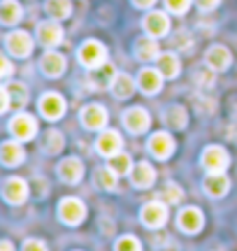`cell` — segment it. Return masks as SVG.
Masks as SVG:
<instances>
[{
    "label": "cell",
    "mask_w": 237,
    "mask_h": 251,
    "mask_svg": "<svg viewBox=\"0 0 237 251\" xmlns=\"http://www.w3.org/2000/svg\"><path fill=\"white\" fill-rule=\"evenodd\" d=\"M79 63H82L84 68H89V70L105 65L107 63V49H105V45L98 42V40H86L79 47Z\"/></svg>",
    "instance_id": "obj_1"
},
{
    "label": "cell",
    "mask_w": 237,
    "mask_h": 251,
    "mask_svg": "<svg viewBox=\"0 0 237 251\" xmlns=\"http://www.w3.org/2000/svg\"><path fill=\"white\" fill-rule=\"evenodd\" d=\"M58 216L68 226H79L84 221V216H86V207H84L79 198H65L58 205Z\"/></svg>",
    "instance_id": "obj_2"
},
{
    "label": "cell",
    "mask_w": 237,
    "mask_h": 251,
    "mask_svg": "<svg viewBox=\"0 0 237 251\" xmlns=\"http://www.w3.org/2000/svg\"><path fill=\"white\" fill-rule=\"evenodd\" d=\"M5 47H7V51L12 56L28 58V56L33 54V37L28 35L26 30H14V33H9L5 37Z\"/></svg>",
    "instance_id": "obj_3"
},
{
    "label": "cell",
    "mask_w": 237,
    "mask_h": 251,
    "mask_svg": "<svg viewBox=\"0 0 237 251\" xmlns=\"http://www.w3.org/2000/svg\"><path fill=\"white\" fill-rule=\"evenodd\" d=\"M9 133L14 135L19 142H28L37 133V121L30 114H17V117L9 121Z\"/></svg>",
    "instance_id": "obj_4"
},
{
    "label": "cell",
    "mask_w": 237,
    "mask_h": 251,
    "mask_svg": "<svg viewBox=\"0 0 237 251\" xmlns=\"http://www.w3.org/2000/svg\"><path fill=\"white\" fill-rule=\"evenodd\" d=\"M230 165V158H228V151L223 147H216L212 144L202 151V168L210 172H223L226 168Z\"/></svg>",
    "instance_id": "obj_5"
},
{
    "label": "cell",
    "mask_w": 237,
    "mask_h": 251,
    "mask_svg": "<svg viewBox=\"0 0 237 251\" xmlns=\"http://www.w3.org/2000/svg\"><path fill=\"white\" fill-rule=\"evenodd\" d=\"M123 126H126L133 135H142V133L149 130L151 117H149V112L142 109V107H130V109L123 112Z\"/></svg>",
    "instance_id": "obj_6"
},
{
    "label": "cell",
    "mask_w": 237,
    "mask_h": 251,
    "mask_svg": "<svg viewBox=\"0 0 237 251\" xmlns=\"http://www.w3.org/2000/svg\"><path fill=\"white\" fill-rule=\"evenodd\" d=\"M40 112H42V117L49 119V121L61 119L65 114V100H63V96H61V93H54V91L45 93V96L40 98Z\"/></svg>",
    "instance_id": "obj_7"
},
{
    "label": "cell",
    "mask_w": 237,
    "mask_h": 251,
    "mask_svg": "<svg viewBox=\"0 0 237 251\" xmlns=\"http://www.w3.org/2000/svg\"><path fill=\"white\" fill-rule=\"evenodd\" d=\"M37 42L45 47H58L63 42V28L58 26V21H45V24H40L37 26Z\"/></svg>",
    "instance_id": "obj_8"
},
{
    "label": "cell",
    "mask_w": 237,
    "mask_h": 251,
    "mask_svg": "<svg viewBox=\"0 0 237 251\" xmlns=\"http://www.w3.org/2000/svg\"><path fill=\"white\" fill-rule=\"evenodd\" d=\"M142 26H144L146 35L163 37V35H167V30H170V19H167L165 12H149V14L142 19Z\"/></svg>",
    "instance_id": "obj_9"
},
{
    "label": "cell",
    "mask_w": 237,
    "mask_h": 251,
    "mask_svg": "<svg viewBox=\"0 0 237 251\" xmlns=\"http://www.w3.org/2000/svg\"><path fill=\"white\" fill-rule=\"evenodd\" d=\"M205 63H207V68H210V70L223 72V70H228L230 68L233 56H230V51L223 45H214V47H210V51L205 54Z\"/></svg>",
    "instance_id": "obj_10"
},
{
    "label": "cell",
    "mask_w": 237,
    "mask_h": 251,
    "mask_svg": "<svg viewBox=\"0 0 237 251\" xmlns=\"http://www.w3.org/2000/svg\"><path fill=\"white\" fill-rule=\"evenodd\" d=\"M137 86H140V91L146 93V96L158 93L161 86H163V75H161V70H158V68H156V70L154 68L140 70V75H137Z\"/></svg>",
    "instance_id": "obj_11"
},
{
    "label": "cell",
    "mask_w": 237,
    "mask_h": 251,
    "mask_svg": "<svg viewBox=\"0 0 237 251\" xmlns=\"http://www.w3.org/2000/svg\"><path fill=\"white\" fill-rule=\"evenodd\" d=\"M2 196L9 205H21L28 198V184L21 177H9L5 184H2Z\"/></svg>",
    "instance_id": "obj_12"
},
{
    "label": "cell",
    "mask_w": 237,
    "mask_h": 251,
    "mask_svg": "<svg viewBox=\"0 0 237 251\" xmlns=\"http://www.w3.org/2000/svg\"><path fill=\"white\" fill-rule=\"evenodd\" d=\"M82 124L89 130H102L107 126V109L102 105H86L82 109Z\"/></svg>",
    "instance_id": "obj_13"
},
{
    "label": "cell",
    "mask_w": 237,
    "mask_h": 251,
    "mask_svg": "<svg viewBox=\"0 0 237 251\" xmlns=\"http://www.w3.org/2000/svg\"><path fill=\"white\" fill-rule=\"evenodd\" d=\"M114 77H117V70H114V65L112 63H105L100 68H93L89 72V84H91V89H112V84H114Z\"/></svg>",
    "instance_id": "obj_14"
},
{
    "label": "cell",
    "mask_w": 237,
    "mask_h": 251,
    "mask_svg": "<svg viewBox=\"0 0 237 251\" xmlns=\"http://www.w3.org/2000/svg\"><path fill=\"white\" fill-rule=\"evenodd\" d=\"M149 151L151 156H156L158 161H165L167 156H172L174 151V140L170 133H154L149 140Z\"/></svg>",
    "instance_id": "obj_15"
},
{
    "label": "cell",
    "mask_w": 237,
    "mask_h": 251,
    "mask_svg": "<svg viewBox=\"0 0 237 251\" xmlns=\"http://www.w3.org/2000/svg\"><path fill=\"white\" fill-rule=\"evenodd\" d=\"M167 221V207L163 202H149V205L142 207V224L149 226V228H161V226Z\"/></svg>",
    "instance_id": "obj_16"
},
{
    "label": "cell",
    "mask_w": 237,
    "mask_h": 251,
    "mask_svg": "<svg viewBox=\"0 0 237 251\" xmlns=\"http://www.w3.org/2000/svg\"><path fill=\"white\" fill-rule=\"evenodd\" d=\"M58 177H61L65 184H77V181L84 177L82 161H79V158H74V156L63 158V161H61V165H58Z\"/></svg>",
    "instance_id": "obj_17"
},
{
    "label": "cell",
    "mask_w": 237,
    "mask_h": 251,
    "mask_svg": "<svg viewBox=\"0 0 237 251\" xmlns=\"http://www.w3.org/2000/svg\"><path fill=\"white\" fill-rule=\"evenodd\" d=\"M40 70L45 72L49 79H56V77H61L65 72V58L63 54H58V51H47L42 56V61H40Z\"/></svg>",
    "instance_id": "obj_18"
},
{
    "label": "cell",
    "mask_w": 237,
    "mask_h": 251,
    "mask_svg": "<svg viewBox=\"0 0 237 251\" xmlns=\"http://www.w3.org/2000/svg\"><path fill=\"white\" fill-rule=\"evenodd\" d=\"M121 147H123V140H121V135L117 130H102L100 137H98V142H95V149L102 153V156H114V153L121 151Z\"/></svg>",
    "instance_id": "obj_19"
},
{
    "label": "cell",
    "mask_w": 237,
    "mask_h": 251,
    "mask_svg": "<svg viewBox=\"0 0 237 251\" xmlns=\"http://www.w3.org/2000/svg\"><path fill=\"white\" fill-rule=\"evenodd\" d=\"M202 224H205V219H202V212L198 207H186V209L179 212V228L186 230L189 235L198 233L202 228Z\"/></svg>",
    "instance_id": "obj_20"
},
{
    "label": "cell",
    "mask_w": 237,
    "mask_h": 251,
    "mask_svg": "<svg viewBox=\"0 0 237 251\" xmlns=\"http://www.w3.org/2000/svg\"><path fill=\"white\" fill-rule=\"evenodd\" d=\"M0 158H2V163H5L7 168H14L19 163H24L26 151H24V147L19 144V140H7V142H2V147H0Z\"/></svg>",
    "instance_id": "obj_21"
},
{
    "label": "cell",
    "mask_w": 237,
    "mask_h": 251,
    "mask_svg": "<svg viewBox=\"0 0 237 251\" xmlns=\"http://www.w3.org/2000/svg\"><path fill=\"white\" fill-rule=\"evenodd\" d=\"M130 181H133V186H137V188H149L156 181V170L146 161L137 163L135 168L130 170Z\"/></svg>",
    "instance_id": "obj_22"
},
{
    "label": "cell",
    "mask_w": 237,
    "mask_h": 251,
    "mask_svg": "<svg viewBox=\"0 0 237 251\" xmlns=\"http://www.w3.org/2000/svg\"><path fill=\"white\" fill-rule=\"evenodd\" d=\"M135 56L137 61L142 63H149V61H158V56H161V51H158V42H156L154 37H140L135 42Z\"/></svg>",
    "instance_id": "obj_23"
},
{
    "label": "cell",
    "mask_w": 237,
    "mask_h": 251,
    "mask_svg": "<svg viewBox=\"0 0 237 251\" xmlns=\"http://www.w3.org/2000/svg\"><path fill=\"white\" fill-rule=\"evenodd\" d=\"M228 188H230V181L223 172H210V177L205 179V191H207L212 198L226 196Z\"/></svg>",
    "instance_id": "obj_24"
},
{
    "label": "cell",
    "mask_w": 237,
    "mask_h": 251,
    "mask_svg": "<svg viewBox=\"0 0 237 251\" xmlns=\"http://www.w3.org/2000/svg\"><path fill=\"white\" fill-rule=\"evenodd\" d=\"M133 91H135V81L130 75L126 72H118L117 77H114V84H112V93H114V98L118 100H126L133 96Z\"/></svg>",
    "instance_id": "obj_25"
},
{
    "label": "cell",
    "mask_w": 237,
    "mask_h": 251,
    "mask_svg": "<svg viewBox=\"0 0 237 251\" xmlns=\"http://www.w3.org/2000/svg\"><path fill=\"white\" fill-rule=\"evenodd\" d=\"M21 5H19L17 0H2V5H0V21L5 24V26H14L19 19H21Z\"/></svg>",
    "instance_id": "obj_26"
},
{
    "label": "cell",
    "mask_w": 237,
    "mask_h": 251,
    "mask_svg": "<svg viewBox=\"0 0 237 251\" xmlns=\"http://www.w3.org/2000/svg\"><path fill=\"white\" fill-rule=\"evenodd\" d=\"M156 63H158V70H161V75H163V77H167V79H174V77L179 75V70H182L179 58H177L174 54H161Z\"/></svg>",
    "instance_id": "obj_27"
},
{
    "label": "cell",
    "mask_w": 237,
    "mask_h": 251,
    "mask_svg": "<svg viewBox=\"0 0 237 251\" xmlns=\"http://www.w3.org/2000/svg\"><path fill=\"white\" fill-rule=\"evenodd\" d=\"M47 14L56 21H61V19H68L70 17V12H72V2L70 0H47Z\"/></svg>",
    "instance_id": "obj_28"
},
{
    "label": "cell",
    "mask_w": 237,
    "mask_h": 251,
    "mask_svg": "<svg viewBox=\"0 0 237 251\" xmlns=\"http://www.w3.org/2000/svg\"><path fill=\"white\" fill-rule=\"evenodd\" d=\"M165 124L170 126V128H174V130H179V128H184L186 126V109L179 107V105H174V107H167L165 109Z\"/></svg>",
    "instance_id": "obj_29"
},
{
    "label": "cell",
    "mask_w": 237,
    "mask_h": 251,
    "mask_svg": "<svg viewBox=\"0 0 237 251\" xmlns=\"http://www.w3.org/2000/svg\"><path fill=\"white\" fill-rule=\"evenodd\" d=\"M107 165H110L117 175H128V172L133 170V161H130V156H128V153H123V151H118V153H114V156H110V163H107Z\"/></svg>",
    "instance_id": "obj_30"
},
{
    "label": "cell",
    "mask_w": 237,
    "mask_h": 251,
    "mask_svg": "<svg viewBox=\"0 0 237 251\" xmlns=\"http://www.w3.org/2000/svg\"><path fill=\"white\" fill-rule=\"evenodd\" d=\"M5 89H7L9 93V100H12V105L14 107H24L28 102V89L24 86V84H5Z\"/></svg>",
    "instance_id": "obj_31"
},
{
    "label": "cell",
    "mask_w": 237,
    "mask_h": 251,
    "mask_svg": "<svg viewBox=\"0 0 237 251\" xmlns=\"http://www.w3.org/2000/svg\"><path fill=\"white\" fill-rule=\"evenodd\" d=\"M95 179H98V184H100L105 191H112V188L117 186V172L107 165V168H100V170L95 172Z\"/></svg>",
    "instance_id": "obj_32"
},
{
    "label": "cell",
    "mask_w": 237,
    "mask_h": 251,
    "mask_svg": "<svg viewBox=\"0 0 237 251\" xmlns=\"http://www.w3.org/2000/svg\"><path fill=\"white\" fill-rule=\"evenodd\" d=\"M63 135L58 133V130H49L45 137V151L47 153H58L63 149Z\"/></svg>",
    "instance_id": "obj_33"
},
{
    "label": "cell",
    "mask_w": 237,
    "mask_h": 251,
    "mask_svg": "<svg viewBox=\"0 0 237 251\" xmlns=\"http://www.w3.org/2000/svg\"><path fill=\"white\" fill-rule=\"evenodd\" d=\"M182 188L177 186V184H172V181H170V184H165L163 186V198L165 200H167V205H177V202H179V200H182Z\"/></svg>",
    "instance_id": "obj_34"
},
{
    "label": "cell",
    "mask_w": 237,
    "mask_h": 251,
    "mask_svg": "<svg viewBox=\"0 0 237 251\" xmlns=\"http://www.w3.org/2000/svg\"><path fill=\"white\" fill-rule=\"evenodd\" d=\"M117 251H142V244L137 237L133 235H126V237H121L117 242Z\"/></svg>",
    "instance_id": "obj_35"
},
{
    "label": "cell",
    "mask_w": 237,
    "mask_h": 251,
    "mask_svg": "<svg viewBox=\"0 0 237 251\" xmlns=\"http://www.w3.org/2000/svg\"><path fill=\"white\" fill-rule=\"evenodd\" d=\"M165 7L170 9L172 14H184L186 9L191 7V0H165Z\"/></svg>",
    "instance_id": "obj_36"
},
{
    "label": "cell",
    "mask_w": 237,
    "mask_h": 251,
    "mask_svg": "<svg viewBox=\"0 0 237 251\" xmlns=\"http://www.w3.org/2000/svg\"><path fill=\"white\" fill-rule=\"evenodd\" d=\"M191 35H189V33H179V35L174 37V47H177V49H182V51H186V49H191Z\"/></svg>",
    "instance_id": "obj_37"
},
{
    "label": "cell",
    "mask_w": 237,
    "mask_h": 251,
    "mask_svg": "<svg viewBox=\"0 0 237 251\" xmlns=\"http://www.w3.org/2000/svg\"><path fill=\"white\" fill-rule=\"evenodd\" d=\"M21 251H47V247L40 240H28V242H24V249Z\"/></svg>",
    "instance_id": "obj_38"
},
{
    "label": "cell",
    "mask_w": 237,
    "mask_h": 251,
    "mask_svg": "<svg viewBox=\"0 0 237 251\" xmlns=\"http://www.w3.org/2000/svg\"><path fill=\"white\" fill-rule=\"evenodd\" d=\"M9 105H12V100H9V93H7V89L2 86V89H0V112L5 114V112L9 109Z\"/></svg>",
    "instance_id": "obj_39"
},
{
    "label": "cell",
    "mask_w": 237,
    "mask_h": 251,
    "mask_svg": "<svg viewBox=\"0 0 237 251\" xmlns=\"http://www.w3.org/2000/svg\"><path fill=\"white\" fill-rule=\"evenodd\" d=\"M133 5L140 9H149V7H154L156 5V0H133Z\"/></svg>",
    "instance_id": "obj_40"
},
{
    "label": "cell",
    "mask_w": 237,
    "mask_h": 251,
    "mask_svg": "<svg viewBox=\"0 0 237 251\" xmlns=\"http://www.w3.org/2000/svg\"><path fill=\"white\" fill-rule=\"evenodd\" d=\"M0 65H2V77L7 79L9 75H12V63H9L7 58H0Z\"/></svg>",
    "instance_id": "obj_41"
},
{
    "label": "cell",
    "mask_w": 237,
    "mask_h": 251,
    "mask_svg": "<svg viewBox=\"0 0 237 251\" xmlns=\"http://www.w3.org/2000/svg\"><path fill=\"white\" fill-rule=\"evenodd\" d=\"M219 2H221V0H198V5H200L202 9H214Z\"/></svg>",
    "instance_id": "obj_42"
},
{
    "label": "cell",
    "mask_w": 237,
    "mask_h": 251,
    "mask_svg": "<svg viewBox=\"0 0 237 251\" xmlns=\"http://www.w3.org/2000/svg\"><path fill=\"white\" fill-rule=\"evenodd\" d=\"M0 249H2V251H14V247H12V242H9V240H5V242L0 244Z\"/></svg>",
    "instance_id": "obj_43"
}]
</instances>
